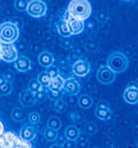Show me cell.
<instances>
[{
	"label": "cell",
	"mask_w": 138,
	"mask_h": 148,
	"mask_svg": "<svg viewBox=\"0 0 138 148\" xmlns=\"http://www.w3.org/2000/svg\"><path fill=\"white\" fill-rule=\"evenodd\" d=\"M71 120L76 123H81L84 120V116L82 113L78 111L72 112L70 114Z\"/></svg>",
	"instance_id": "83f0119b"
},
{
	"label": "cell",
	"mask_w": 138,
	"mask_h": 148,
	"mask_svg": "<svg viewBox=\"0 0 138 148\" xmlns=\"http://www.w3.org/2000/svg\"><path fill=\"white\" fill-rule=\"evenodd\" d=\"M7 82L3 75H0V86L3 85L5 82Z\"/></svg>",
	"instance_id": "8d00e7d4"
},
{
	"label": "cell",
	"mask_w": 138,
	"mask_h": 148,
	"mask_svg": "<svg viewBox=\"0 0 138 148\" xmlns=\"http://www.w3.org/2000/svg\"><path fill=\"white\" fill-rule=\"evenodd\" d=\"M108 67L115 73H121L126 70L128 62L126 57L120 52H115L110 56L107 60Z\"/></svg>",
	"instance_id": "277c9868"
},
{
	"label": "cell",
	"mask_w": 138,
	"mask_h": 148,
	"mask_svg": "<svg viewBox=\"0 0 138 148\" xmlns=\"http://www.w3.org/2000/svg\"><path fill=\"white\" fill-rule=\"evenodd\" d=\"M47 9V5L42 0H32L28 3L27 8L28 14L37 18L43 16Z\"/></svg>",
	"instance_id": "8992f818"
},
{
	"label": "cell",
	"mask_w": 138,
	"mask_h": 148,
	"mask_svg": "<svg viewBox=\"0 0 138 148\" xmlns=\"http://www.w3.org/2000/svg\"><path fill=\"white\" fill-rule=\"evenodd\" d=\"M0 57L6 62H12L18 57L16 47L12 43H0Z\"/></svg>",
	"instance_id": "5b68a950"
},
{
	"label": "cell",
	"mask_w": 138,
	"mask_h": 148,
	"mask_svg": "<svg viewBox=\"0 0 138 148\" xmlns=\"http://www.w3.org/2000/svg\"><path fill=\"white\" fill-rule=\"evenodd\" d=\"M64 80L60 75L52 78L51 81L48 86L50 90L54 92H59L63 88Z\"/></svg>",
	"instance_id": "2e32d148"
},
{
	"label": "cell",
	"mask_w": 138,
	"mask_h": 148,
	"mask_svg": "<svg viewBox=\"0 0 138 148\" xmlns=\"http://www.w3.org/2000/svg\"><path fill=\"white\" fill-rule=\"evenodd\" d=\"M97 78L100 83L108 85L115 81V74L108 67L104 66L99 68L97 73Z\"/></svg>",
	"instance_id": "52a82bcc"
},
{
	"label": "cell",
	"mask_w": 138,
	"mask_h": 148,
	"mask_svg": "<svg viewBox=\"0 0 138 148\" xmlns=\"http://www.w3.org/2000/svg\"><path fill=\"white\" fill-rule=\"evenodd\" d=\"M72 70L76 75L84 77L90 72V65L87 61L79 60L74 64L72 67Z\"/></svg>",
	"instance_id": "30bf717a"
},
{
	"label": "cell",
	"mask_w": 138,
	"mask_h": 148,
	"mask_svg": "<svg viewBox=\"0 0 138 148\" xmlns=\"http://www.w3.org/2000/svg\"><path fill=\"white\" fill-rule=\"evenodd\" d=\"M64 88L67 95H75L78 93L80 90L79 82L74 78H69L64 81Z\"/></svg>",
	"instance_id": "9c48e42d"
},
{
	"label": "cell",
	"mask_w": 138,
	"mask_h": 148,
	"mask_svg": "<svg viewBox=\"0 0 138 148\" xmlns=\"http://www.w3.org/2000/svg\"><path fill=\"white\" fill-rule=\"evenodd\" d=\"M36 134V130L32 125L25 124L20 130V137L23 140L30 142L35 138Z\"/></svg>",
	"instance_id": "4fadbf2b"
},
{
	"label": "cell",
	"mask_w": 138,
	"mask_h": 148,
	"mask_svg": "<svg viewBox=\"0 0 138 148\" xmlns=\"http://www.w3.org/2000/svg\"><path fill=\"white\" fill-rule=\"evenodd\" d=\"M30 148L32 144L11 132L0 135V148Z\"/></svg>",
	"instance_id": "7a4b0ae2"
},
{
	"label": "cell",
	"mask_w": 138,
	"mask_h": 148,
	"mask_svg": "<svg viewBox=\"0 0 138 148\" xmlns=\"http://www.w3.org/2000/svg\"><path fill=\"white\" fill-rule=\"evenodd\" d=\"M28 4V0H15V8L20 12H24L27 10Z\"/></svg>",
	"instance_id": "f1b7e54d"
},
{
	"label": "cell",
	"mask_w": 138,
	"mask_h": 148,
	"mask_svg": "<svg viewBox=\"0 0 138 148\" xmlns=\"http://www.w3.org/2000/svg\"><path fill=\"white\" fill-rule=\"evenodd\" d=\"M60 92H54L50 90V93H49V97L52 100L56 101L58 100L62 97V94L60 93Z\"/></svg>",
	"instance_id": "e575fe53"
},
{
	"label": "cell",
	"mask_w": 138,
	"mask_h": 148,
	"mask_svg": "<svg viewBox=\"0 0 138 148\" xmlns=\"http://www.w3.org/2000/svg\"><path fill=\"white\" fill-rule=\"evenodd\" d=\"M48 68L49 69H47V71L51 75L52 78H54L56 76L59 75V70L56 67L52 66L51 65V66L49 67Z\"/></svg>",
	"instance_id": "d6a6232c"
},
{
	"label": "cell",
	"mask_w": 138,
	"mask_h": 148,
	"mask_svg": "<svg viewBox=\"0 0 138 148\" xmlns=\"http://www.w3.org/2000/svg\"><path fill=\"white\" fill-rule=\"evenodd\" d=\"M15 61L16 69L20 72H26L31 67V61L27 57L20 56Z\"/></svg>",
	"instance_id": "5bb4252c"
},
{
	"label": "cell",
	"mask_w": 138,
	"mask_h": 148,
	"mask_svg": "<svg viewBox=\"0 0 138 148\" xmlns=\"http://www.w3.org/2000/svg\"><path fill=\"white\" fill-rule=\"evenodd\" d=\"M80 131L75 125H69L65 129V136L69 140H76L79 137Z\"/></svg>",
	"instance_id": "e0dca14e"
},
{
	"label": "cell",
	"mask_w": 138,
	"mask_h": 148,
	"mask_svg": "<svg viewBox=\"0 0 138 148\" xmlns=\"http://www.w3.org/2000/svg\"><path fill=\"white\" fill-rule=\"evenodd\" d=\"M51 75L47 71H43L41 72L37 77V80L40 84L44 87H48L51 81Z\"/></svg>",
	"instance_id": "d6986e66"
},
{
	"label": "cell",
	"mask_w": 138,
	"mask_h": 148,
	"mask_svg": "<svg viewBox=\"0 0 138 148\" xmlns=\"http://www.w3.org/2000/svg\"><path fill=\"white\" fill-rule=\"evenodd\" d=\"M1 57H0V60H1Z\"/></svg>",
	"instance_id": "74e56055"
},
{
	"label": "cell",
	"mask_w": 138,
	"mask_h": 148,
	"mask_svg": "<svg viewBox=\"0 0 138 148\" xmlns=\"http://www.w3.org/2000/svg\"><path fill=\"white\" fill-rule=\"evenodd\" d=\"M27 112L23 109L17 108L14 109L12 113V119L16 121H22L27 117Z\"/></svg>",
	"instance_id": "ffe728a7"
},
{
	"label": "cell",
	"mask_w": 138,
	"mask_h": 148,
	"mask_svg": "<svg viewBox=\"0 0 138 148\" xmlns=\"http://www.w3.org/2000/svg\"><path fill=\"white\" fill-rule=\"evenodd\" d=\"M69 16L80 21L86 20L91 14V4L87 0H72L68 7Z\"/></svg>",
	"instance_id": "6da1fadb"
},
{
	"label": "cell",
	"mask_w": 138,
	"mask_h": 148,
	"mask_svg": "<svg viewBox=\"0 0 138 148\" xmlns=\"http://www.w3.org/2000/svg\"><path fill=\"white\" fill-rule=\"evenodd\" d=\"M4 126L2 124V123L0 121V135L3 134L4 133Z\"/></svg>",
	"instance_id": "d590c367"
},
{
	"label": "cell",
	"mask_w": 138,
	"mask_h": 148,
	"mask_svg": "<svg viewBox=\"0 0 138 148\" xmlns=\"http://www.w3.org/2000/svg\"><path fill=\"white\" fill-rule=\"evenodd\" d=\"M47 125V127L58 130L62 126V122L58 117L52 116L48 120Z\"/></svg>",
	"instance_id": "44dd1931"
},
{
	"label": "cell",
	"mask_w": 138,
	"mask_h": 148,
	"mask_svg": "<svg viewBox=\"0 0 138 148\" xmlns=\"http://www.w3.org/2000/svg\"><path fill=\"white\" fill-rule=\"evenodd\" d=\"M95 114L96 117L98 118L99 119L102 120H107L110 118L112 112L111 110L107 111H102L95 109Z\"/></svg>",
	"instance_id": "484cf974"
},
{
	"label": "cell",
	"mask_w": 138,
	"mask_h": 148,
	"mask_svg": "<svg viewBox=\"0 0 138 148\" xmlns=\"http://www.w3.org/2000/svg\"><path fill=\"white\" fill-rule=\"evenodd\" d=\"M19 100L21 103L27 107L33 106L36 101L34 93L29 90H23L20 94Z\"/></svg>",
	"instance_id": "8fae6325"
},
{
	"label": "cell",
	"mask_w": 138,
	"mask_h": 148,
	"mask_svg": "<svg viewBox=\"0 0 138 148\" xmlns=\"http://www.w3.org/2000/svg\"><path fill=\"white\" fill-rule=\"evenodd\" d=\"M29 120L32 123H34V124L37 123L40 121V115L36 112L32 113L29 116Z\"/></svg>",
	"instance_id": "836d02e7"
},
{
	"label": "cell",
	"mask_w": 138,
	"mask_h": 148,
	"mask_svg": "<svg viewBox=\"0 0 138 148\" xmlns=\"http://www.w3.org/2000/svg\"><path fill=\"white\" fill-rule=\"evenodd\" d=\"M12 86L10 82H6L3 85L0 86V94L8 95L12 92Z\"/></svg>",
	"instance_id": "4316f807"
},
{
	"label": "cell",
	"mask_w": 138,
	"mask_h": 148,
	"mask_svg": "<svg viewBox=\"0 0 138 148\" xmlns=\"http://www.w3.org/2000/svg\"><path fill=\"white\" fill-rule=\"evenodd\" d=\"M98 130V127L96 124L92 122H89L84 127V130L87 134L94 135Z\"/></svg>",
	"instance_id": "d4e9b609"
},
{
	"label": "cell",
	"mask_w": 138,
	"mask_h": 148,
	"mask_svg": "<svg viewBox=\"0 0 138 148\" xmlns=\"http://www.w3.org/2000/svg\"><path fill=\"white\" fill-rule=\"evenodd\" d=\"M19 29L17 25L12 22H5L0 25V42L12 43L18 39Z\"/></svg>",
	"instance_id": "3957f363"
},
{
	"label": "cell",
	"mask_w": 138,
	"mask_h": 148,
	"mask_svg": "<svg viewBox=\"0 0 138 148\" xmlns=\"http://www.w3.org/2000/svg\"><path fill=\"white\" fill-rule=\"evenodd\" d=\"M68 30L71 35H78L81 33L84 28L83 21L78 20L69 16L67 19H65Z\"/></svg>",
	"instance_id": "ba28073f"
},
{
	"label": "cell",
	"mask_w": 138,
	"mask_h": 148,
	"mask_svg": "<svg viewBox=\"0 0 138 148\" xmlns=\"http://www.w3.org/2000/svg\"><path fill=\"white\" fill-rule=\"evenodd\" d=\"M3 76L7 82H12L15 78L14 73L11 70L5 71Z\"/></svg>",
	"instance_id": "1f68e13d"
},
{
	"label": "cell",
	"mask_w": 138,
	"mask_h": 148,
	"mask_svg": "<svg viewBox=\"0 0 138 148\" xmlns=\"http://www.w3.org/2000/svg\"><path fill=\"white\" fill-rule=\"evenodd\" d=\"M42 87L37 80L33 79L30 80L29 84V90H30L34 93H40L42 90Z\"/></svg>",
	"instance_id": "7402d4cb"
},
{
	"label": "cell",
	"mask_w": 138,
	"mask_h": 148,
	"mask_svg": "<svg viewBox=\"0 0 138 148\" xmlns=\"http://www.w3.org/2000/svg\"><path fill=\"white\" fill-rule=\"evenodd\" d=\"M44 135L46 140L49 141H53L55 140L58 136L57 130L47 127L44 131Z\"/></svg>",
	"instance_id": "603a6c76"
},
{
	"label": "cell",
	"mask_w": 138,
	"mask_h": 148,
	"mask_svg": "<svg viewBox=\"0 0 138 148\" xmlns=\"http://www.w3.org/2000/svg\"><path fill=\"white\" fill-rule=\"evenodd\" d=\"M124 98L127 103L134 105L138 102V88L135 86H130L125 90Z\"/></svg>",
	"instance_id": "7c38bea8"
},
{
	"label": "cell",
	"mask_w": 138,
	"mask_h": 148,
	"mask_svg": "<svg viewBox=\"0 0 138 148\" xmlns=\"http://www.w3.org/2000/svg\"><path fill=\"white\" fill-rule=\"evenodd\" d=\"M78 104L83 109H88L90 108L93 103V100L89 95L83 94L78 99Z\"/></svg>",
	"instance_id": "ac0fdd59"
},
{
	"label": "cell",
	"mask_w": 138,
	"mask_h": 148,
	"mask_svg": "<svg viewBox=\"0 0 138 148\" xmlns=\"http://www.w3.org/2000/svg\"><path fill=\"white\" fill-rule=\"evenodd\" d=\"M38 60L41 66L49 67L52 65L54 62V58L50 52L48 51H44L38 56Z\"/></svg>",
	"instance_id": "9a60e30c"
},
{
	"label": "cell",
	"mask_w": 138,
	"mask_h": 148,
	"mask_svg": "<svg viewBox=\"0 0 138 148\" xmlns=\"http://www.w3.org/2000/svg\"><path fill=\"white\" fill-rule=\"evenodd\" d=\"M96 109L102 111H107L110 110V106L107 102L102 100L97 103Z\"/></svg>",
	"instance_id": "4dcf8cb0"
},
{
	"label": "cell",
	"mask_w": 138,
	"mask_h": 148,
	"mask_svg": "<svg viewBox=\"0 0 138 148\" xmlns=\"http://www.w3.org/2000/svg\"><path fill=\"white\" fill-rule=\"evenodd\" d=\"M55 109L57 112L59 113H62L67 109V103L63 100L60 99L56 101L55 104Z\"/></svg>",
	"instance_id": "f546056e"
},
{
	"label": "cell",
	"mask_w": 138,
	"mask_h": 148,
	"mask_svg": "<svg viewBox=\"0 0 138 148\" xmlns=\"http://www.w3.org/2000/svg\"><path fill=\"white\" fill-rule=\"evenodd\" d=\"M58 30L59 31L60 35L64 37H68L71 35V34L68 30L65 21L64 20L60 21L58 25Z\"/></svg>",
	"instance_id": "cb8c5ba5"
}]
</instances>
